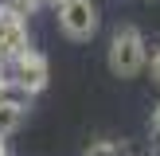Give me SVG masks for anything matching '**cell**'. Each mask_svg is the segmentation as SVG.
<instances>
[{"label": "cell", "instance_id": "obj_6", "mask_svg": "<svg viewBox=\"0 0 160 156\" xmlns=\"http://www.w3.org/2000/svg\"><path fill=\"white\" fill-rule=\"evenodd\" d=\"M28 94L20 90V86H12V82H4V78H0V105H28Z\"/></svg>", "mask_w": 160, "mask_h": 156}, {"label": "cell", "instance_id": "obj_1", "mask_svg": "<svg viewBox=\"0 0 160 156\" xmlns=\"http://www.w3.org/2000/svg\"><path fill=\"white\" fill-rule=\"evenodd\" d=\"M0 78L12 86H20L28 98H35L39 90L47 86V59L39 51H20V55H8L4 62H0Z\"/></svg>", "mask_w": 160, "mask_h": 156}, {"label": "cell", "instance_id": "obj_12", "mask_svg": "<svg viewBox=\"0 0 160 156\" xmlns=\"http://www.w3.org/2000/svg\"><path fill=\"white\" fill-rule=\"evenodd\" d=\"M0 4H4V0H0Z\"/></svg>", "mask_w": 160, "mask_h": 156}, {"label": "cell", "instance_id": "obj_10", "mask_svg": "<svg viewBox=\"0 0 160 156\" xmlns=\"http://www.w3.org/2000/svg\"><path fill=\"white\" fill-rule=\"evenodd\" d=\"M35 4H39V8H59L62 0H35Z\"/></svg>", "mask_w": 160, "mask_h": 156}, {"label": "cell", "instance_id": "obj_3", "mask_svg": "<svg viewBox=\"0 0 160 156\" xmlns=\"http://www.w3.org/2000/svg\"><path fill=\"white\" fill-rule=\"evenodd\" d=\"M55 12H59V27L70 39H90L98 31V8H94V0H62Z\"/></svg>", "mask_w": 160, "mask_h": 156}, {"label": "cell", "instance_id": "obj_2", "mask_svg": "<svg viewBox=\"0 0 160 156\" xmlns=\"http://www.w3.org/2000/svg\"><path fill=\"white\" fill-rule=\"evenodd\" d=\"M145 35H141L137 27H117L113 39H109V70H113L117 78H133L145 70Z\"/></svg>", "mask_w": 160, "mask_h": 156}, {"label": "cell", "instance_id": "obj_7", "mask_svg": "<svg viewBox=\"0 0 160 156\" xmlns=\"http://www.w3.org/2000/svg\"><path fill=\"white\" fill-rule=\"evenodd\" d=\"M86 156H129V148L117 144V140H98V144L86 148Z\"/></svg>", "mask_w": 160, "mask_h": 156}, {"label": "cell", "instance_id": "obj_8", "mask_svg": "<svg viewBox=\"0 0 160 156\" xmlns=\"http://www.w3.org/2000/svg\"><path fill=\"white\" fill-rule=\"evenodd\" d=\"M145 66H148V74H152V82L160 86V51H152V55H148V59H145Z\"/></svg>", "mask_w": 160, "mask_h": 156}, {"label": "cell", "instance_id": "obj_4", "mask_svg": "<svg viewBox=\"0 0 160 156\" xmlns=\"http://www.w3.org/2000/svg\"><path fill=\"white\" fill-rule=\"evenodd\" d=\"M28 23L16 20V16H0V59H8V55H20L28 51Z\"/></svg>", "mask_w": 160, "mask_h": 156}, {"label": "cell", "instance_id": "obj_11", "mask_svg": "<svg viewBox=\"0 0 160 156\" xmlns=\"http://www.w3.org/2000/svg\"><path fill=\"white\" fill-rule=\"evenodd\" d=\"M0 156H12V148H8V140L0 137Z\"/></svg>", "mask_w": 160, "mask_h": 156}, {"label": "cell", "instance_id": "obj_5", "mask_svg": "<svg viewBox=\"0 0 160 156\" xmlns=\"http://www.w3.org/2000/svg\"><path fill=\"white\" fill-rule=\"evenodd\" d=\"M28 117V105H0V137H12Z\"/></svg>", "mask_w": 160, "mask_h": 156}, {"label": "cell", "instance_id": "obj_9", "mask_svg": "<svg viewBox=\"0 0 160 156\" xmlns=\"http://www.w3.org/2000/svg\"><path fill=\"white\" fill-rule=\"evenodd\" d=\"M152 137H160V105L152 109Z\"/></svg>", "mask_w": 160, "mask_h": 156}]
</instances>
